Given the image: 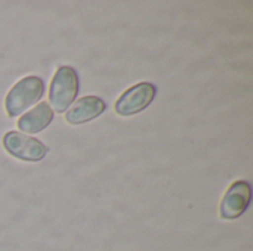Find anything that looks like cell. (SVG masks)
Masks as SVG:
<instances>
[{
    "mask_svg": "<svg viewBox=\"0 0 253 251\" xmlns=\"http://www.w3.org/2000/svg\"><path fill=\"white\" fill-rule=\"evenodd\" d=\"M79 93V75L73 67L62 65L56 70L49 90L52 111L65 112Z\"/></svg>",
    "mask_w": 253,
    "mask_h": 251,
    "instance_id": "cell-2",
    "label": "cell"
},
{
    "mask_svg": "<svg viewBox=\"0 0 253 251\" xmlns=\"http://www.w3.org/2000/svg\"><path fill=\"white\" fill-rule=\"evenodd\" d=\"M3 146L4 149L15 158L28 161V163H37L44 158L47 154L46 145H43L40 141L30 138L27 135H22L19 132H7L3 136Z\"/></svg>",
    "mask_w": 253,
    "mask_h": 251,
    "instance_id": "cell-4",
    "label": "cell"
},
{
    "mask_svg": "<svg viewBox=\"0 0 253 251\" xmlns=\"http://www.w3.org/2000/svg\"><path fill=\"white\" fill-rule=\"evenodd\" d=\"M53 120V111L47 102H40L18 120V129L27 135L40 133Z\"/></svg>",
    "mask_w": 253,
    "mask_h": 251,
    "instance_id": "cell-7",
    "label": "cell"
},
{
    "mask_svg": "<svg viewBox=\"0 0 253 251\" xmlns=\"http://www.w3.org/2000/svg\"><path fill=\"white\" fill-rule=\"evenodd\" d=\"M105 111V102L98 96H84L67 111L65 120L68 124L79 126L98 118Z\"/></svg>",
    "mask_w": 253,
    "mask_h": 251,
    "instance_id": "cell-6",
    "label": "cell"
},
{
    "mask_svg": "<svg viewBox=\"0 0 253 251\" xmlns=\"http://www.w3.org/2000/svg\"><path fill=\"white\" fill-rule=\"evenodd\" d=\"M156 86L153 83H138L125 90L116 101L114 109L122 117H130L144 111L156 96Z\"/></svg>",
    "mask_w": 253,
    "mask_h": 251,
    "instance_id": "cell-3",
    "label": "cell"
},
{
    "mask_svg": "<svg viewBox=\"0 0 253 251\" xmlns=\"http://www.w3.org/2000/svg\"><path fill=\"white\" fill-rule=\"evenodd\" d=\"M252 189L249 182L237 180L225 192L221 203V216L227 220H234L240 217L251 204Z\"/></svg>",
    "mask_w": 253,
    "mask_h": 251,
    "instance_id": "cell-5",
    "label": "cell"
},
{
    "mask_svg": "<svg viewBox=\"0 0 253 251\" xmlns=\"http://www.w3.org/2000/svg\"><path fill=\"white\" fill-rule=\"evenodd\" d=\"M44 95V83L37 75L21 78L9 90L4 99V108L9 117H18L30 107L40 102Z\"/></svg>",
    "mask_w": 253,
    "mask_h": 251,
    "instance_id": "cell-1",
    "label": "cell"
}]
</instances>
